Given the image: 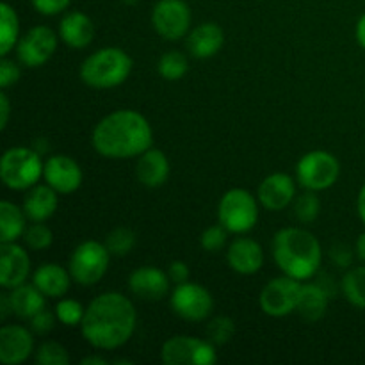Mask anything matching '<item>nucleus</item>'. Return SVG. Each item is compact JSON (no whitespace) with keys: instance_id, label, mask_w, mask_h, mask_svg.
<instances>
[{"instance_id":"obj_13","label":"nucleus","mask_w":365,"mask_h":365,"mask_svg":"<svg viewBox=\"0 0 365 365\" xmlns=\"http://www.w3.org/2000/svg\"><path fill=\"white\" fill-rule=\"evenodd\" d=\"M57 50L56 32L45 25L31 29L16 46L18 59L24 66L38 68L45 64Z\"/></svg>"},{"instance_id":"obj_40","label":"nucleus","mask_w":365,"mask_h":365,"mask_svg":"<svg viewBox=\"0 0 365 365\" xmlns=\"http://www.w3.org/2000/svg\"><path fill=\"white\" fill-rule=\"evenodd\" d=\"M53 324H56V317H53V314L48 312V310H41V312L36 314V316L31 319L32 330L39 335L48 334V331L53 328Z\"/></svg>"},{"instance_id":"obj_34","label":"nucleus","mask_w":365,"mask_h":365,"mask_svg":"<svg viewBox=\"0 0 365 365\" xmlns=\"http://www.w3.org/2000/svg\"><path fill=\"white\" fill-rule=\"evenodd\" d=\"M235 324L230 317H214L209 324H207V337L212 344L223 346L234 337Z\"/></svg>"},{"instance_id":"obj_36","label":"nucleus","mask_w":365,"mask_h":365,"mask_svg":"<svg viewBox=\"0 0 365 365\" xmlns=\"http://www.w3.org/2000/svg\"><path fill=\"white\" fill-rule=\"evenodd\" d=\"M56 316L64 327H78L86 316V309L75 299H61L56 305Z\"/></svg>"},{"instance_id":"obj_17","label":"nucleus","mask_w":365,"mask_h":365,"mask_svg":"<svg viewBox=\"0 0 365 365\" xmlns=\"http://www.w3.org/2000/svg\"><path fill=\"white\" fill-rule=\"evenodd\" d=\"M259 202L267 210H284L296 196V184L289 175L273 173L264 178L259 185Z\"/></svg>"},{"instance_id":"obj_16","label":"nucleus","mask_w":365,"mask_h":365,"mask_svg":"<svg viewBox=\"0 0 365 365\" xmlns=\"http://www.w3.org/2000/svg\"><path fill=\"white\" fill-rule=\"evenodd\" d=\"M34 351V339L20 324H6L0 330V362L6 365L24 364Z\"/></svg>"},{"instance_id":"obj_25","label":"nucleus","mask_w":365,"mask_h":365,"mask_svg":"<svg viewBox=\"0 0 365 365\" xmlns=\"http://www.w3.org/2000/svg\"><path fill=\"white\" fill-rule=\"evenodd\" d=\"M24 212L31 221H46L57 210V191L46 185H36L24 200Z\"/></svg>"},{"instance_id":"obj_42","label":"nucleus","mask_w":365,"mask_h":365,"mask_svg":"<svg viewBox=\"0 0 365 365\" xmlns=\"http://www.w3.org/2000/svg\"><path fill=\"white\" fill-rule=\"evenodd\" d=\"M9 113H11V106H9V98H7L6 93H0V128L7 127V121H9Z\"/></svg>"},{"instance_id":"obj_41","label":"nucleus","mask_w":365,"mask_h":365,"mask_svg":"<svg viewBox=\"0 0 365 365\" xmlns=\"http://www.w3.org/2000/svg\"><path fill=\"white\" fill-rule=\"evenodd\" d=\"M168 277H170V280L173 282V284L177 285L185 284V282L189 280L187 264L182 262V260H175V262H171L170 267H168Z\"/></svg>"},{"instance_id":"obj_14","label":"nucleus","mask_w":365,"mask_h":365,"mask_svg":"<svg viewBox=\"0 0 365 365\" xmlns=\"http://www.w3.org/2000/svg\"><path fill=\"white\" fill-rule=\"evenodd\" d=\"M82 170L71 157L53 155L45 163L43 178L59 195H71L82 184Z\"/></svg>"},{"instance_id":"obj_7","label":"nucleus","mask_w":365,"mask_h":365,"mask_svg":"<svg viewBox=\"0 0 365 365\" xmlns=\"http://www.w3.org/2000/svg\"><path fill=\"white\" fill-rule=\"evenodd\" d=\"M110 252L98 241H86L73 250L68 262L71 278L81 285H95L109 267Z\"/></svg>"},{"instance_id":"obj_29","label":"nucleus","mask_w":365,"mask_h":365,"mask_svg":"<svg viewBox=\"0 0 365 365\" xmlns=\"http://www.w3.org/2000/svg\"><path fill=\"white\" fill-rule=\"evenodd\" d=\"M342 292L351 305L365 310V267H355L344 274Z\"/></svg>"},{"instance_id":"obj_23","label":"nucleus","mask_w":365,"mask_h":365,"mask_svg":"<svg viewBox=\"0 0 365 365\" xmlns=\"http://www.w3.org/2000/svg\"><path fill=\"white\" fill-rule=\"evenodd\" d=\"M32 282L46 298H63L70 289L71 274L59 264H43L36 269Z\"/></svg>"},{"instance_id":"obj_39","label":"nucleus","mask_w":365,"mask_h":365,"mask_svg":"<svg viewBox=\"0 0 365 365\" xmlns=\"http://www.w3.org/2000/svg\"><path fill=\"white\" fill-rule=\"evenodd\" d=\"M31 2L38 13L46 14V16L63 13L70 6V0H31Z\"/></svg>"},{"instance_id":"obj_43","label":"nucleus","mask_w":365,"mask_h":365,"mask_svg":"<svg viewBox=\"0 0 365 365\" xmlns=\"http://www.w3.org/2000/svg\"><path fill=\"white\" fill-rule=\"evenodd\" d=\"M356 41L360 43V46L365 48V14L360 18L359 24H356Z\"/></svg>"},{"instance_id":"obj_15","label":"nucleus","mask_w":365,"mask_h":365,"mask_svg":"<svg viewBox=\"0 0 365 365\" xmlns=\"http://www.w3.org/2000/svg\"><path fill=\"white\" fill-rule=\"evenodd\" d=\"M31 273L29 253L16 242H2L0 246V285L14 289L25 284Z\"/></svg>"},{"instance_id":"obj_45","label":"nucleus","mask_w":365,"mask_h":365,"mask_svg":"<svg viewBox=\"0 0 365 365\" xmlns=\"http://www.w3.org/2000/svg\"><path fill=\"white\" fill-rule=\"evenodd\" d=\"M82 365H107V360L102 356H86L81 360Z\"/></svg>"},{"instance_id":"obj_32","label":"nucleus","mask_w":365,"mask_h":365,"mask_svg":"<svg viewBox=\"0 0 365 365\" xmlns=\"http://www.w3.org/2000/svg\"><path fill=\"white\" fill-rule=\"evenodd\" d=\"M36 362L39 365H66L70 362V356L59 342L46 341L36 349Z\"/></svg>"},{"instance_id":"obj_4","label":"nucleus","mask_w":365,"mask_h":365,"mask_svg":"<svg viewBox=\"0 0 365 365\" xmlns=\"http://www.w3.org/2000/svg\"><path fill=\"white\" fill-rule=\"evenodd\" d=\"M132 71V59L125 50L116 46L96 50L81 66L84 84L96 89H109L123 84Z\"/></svg>"},{"instance_id":"obj_31","label":"nucleus","mask_w":365,"mask_h":365,"mask_svg":"<svg viewBox=\"0 0 365 365\" xmlns=\"http://www.w3.org/2000/svg\"><path fill=\"white\" fill-rule=\"evenodd\" d=\"M106 246L110 252V255L123 257L127 253H130L135 246V234L130 228H114L113 232H109L106 239Z\"/></svg>"},{"instance_id":"obj_44","label":"nucleus","mask_w":365,"mask_h":365,"mask_svg":"<svg viewBox=\"0 0 365 365\" xmlns=\"http://www.w3.org/2000/svg\"><path fill=\"white\" fill-rule=\"evenodd\" d=\"M356 207H359L360 220H362L364 225H365V184H364V187L360 189V195H359V202H356Z\"/></svg>"},{"instance_id":"obj_5","label":"nucleus","mask_w":365,"mask_h":365,"mask_svg":"<svg viewBox=\"0 0 365 365\" xmlns=\"http://www.w3.org/2000/svg\"><path fill=\"white\" fill-rule=\"evenodd\" d=\"M45 164L41 163L39 152L25 146H14L2 155L0 177L6 187L13 191H25L34 187L41 178Z\"/></svg>"},{"instance_id":"obj_12","label":"nucleus","mask_w":365,"mask_h":365,"mask_svg":"<svg viewBox=\"0 0 365 365\" xmlns=\"http://www.w3.org/2000/svg\"><path fill=\"white\" fill-rule=\"evenodd\" d=\"M171 309L182 319L198 323L212 314L214 299L205 287L185 282V284L177 285L171 294Z\"/></svg>"},{"instance_id":"obj_1","label":"nucleus","mask_w":365,"mask_h":365,"mask_svg":"<svg viewBox=\"0 0 365 365\" xmlns=\"http://www.w3.org/2000/svg\"><path fill=\"white\" fill-rule=\"evenodd\" d=\"M134 305L120 292H106L93 299L81 323L82 335L96 349H116L127 344L135 330Z\"/></svg>"},{"instance_id":"obj_19","label":"nucleus","mask_w":365,"mask_h":365,"mask_svg":"<svg viewBox=\"0 0 365 365\" xmlns=\"http://www.w3.org/2000/svg\"><path fill=\"white\" fill-rule=\"evenodd\" d=\"M228 266L239 274H253L262 267L264 252L262 246L250 237H239L228 246Z\"/></svg>"},{"instance_id":"obj_38","label":"nucleus","mask_w":365,"mask_h":365,"mask_svg":"<svg viewBox=\"0 0 365 365\" xmlns=\"http://www.w3.org/2000/svg\"><path fill=\"white\" fill-rule=\"evenodd\" d=\"M20 81V68L14 64V61L2 57L0 61V88L7 89Z\"/></svg>"},{"instance_id":"obj_28","label":"nucleus","mask_w":365,"mask_h":365,"mask_svg":"<svg viewBox=\"0 0 365 365\" xmlns=\"http://www.w3.org/2000/svg\"><path fill=\"white\" fill-rule=\"evenodd\" d=\"M0 56L6 57L18 41V32H20V24H18V14L9 4L4 2L0 6Z\"/></svg>"},{"instance_id":"obj_46","label":"nucleus","mask_w":365,"mask_h":365,"mask_svg":"<svg viewBox=\"0 0 365 365\" xmlns=\"http://www.w3.org/2000/svg\"><path fill=\"white\" fill-rule=\"evenodd\" d=\"M356 255H359L360 260H364L365 262V232L360 235L359 241H356Z\"/></svg>"},{"instance_id":"obj_11","label":"nucleus","mask_w":365,"mask_h":365,"mask_svg":"<svg viewBox=\"0 0 365 365\" xmlns=\"http://www.w3.org/2000/svg\"><path fill=\"white\" fill-rule=\"evenodd\" d=\"M152 25L164 39L184 38L191 25V9L184 0H159L152 11Z\"/></svg>"},{"instance_id":"obj_24","label":"nucleus","mask_w":365,"mask_h":365,"mask_svg":"<svg viewBox=\"0 0 365 365\" xmlns=\"http://www.w3.org/2000/svg\"><path fill=\"white\" fill-rule=\"evenodd\" d=\"M11 305V312L16 314L21 319H32L36 314L45 310V298L46 296L36 287L34 284L27 285L21 284L18 287L11 289L7 294Z\"/></svg>"},{"instance_id":"obj_37","label":"nucleus","mask_w":365,"mask_h":365,"mask_svg":"<svg viewBox=\"0 0 365 365\" xmlns=\"http://www.w3.org/2000/svg\"><path fill=\"white\" fill-rule=\"evenodd\" d=\"M227 228L223 225H214V227H209L205 232L202 234V246L203 250L210 253H216L220 250L225 248L227 245Z\"/></svg>"},{"instance_id":"obj_2","label":"nucleus","mask_w":365,"mask_h":365,"mask_svg":"<svg viewBox=\"0 0 365 365\" xmlns=\"http://www.w3.org/2000/svg\"><path fill=\"white\" fill-rule=\"evenodd\" d=\"M93 146L109 159L139 157L152 148L153 134L148 120L138 110L120 109L107 114L93 130Z\"/></svg>"},{"instance_id":"obj_20","label":"nucleus","mask_w":365,"mask_h":365,"mask_svg":"<svg viewBox=\"0 0 365 365\" xmlns=\"http://www.w3.org/2000/svg\"><path fill=\"white\" fill-rule=\"evenodd\" d=\"M59 36L71 48H84L95 38V25L88 14L71 11L61 20Z\"/></svg>"},{"instance_id":"obj_21","label":"nucleus","mask_w":365,"mask_h":365,"mask_svg":"<svg viewBox=\"0 0 365 365\" xmlns=\"http://www.w3.org/2000/svg\"><path fill=\"white\" fill-rule=\"evenodd\" d=\"M223 41L225 34L220 25L207 21V24L198 25L187 36V50L196 59H209L220 52Z\"/></svg>"},{"instance_id":"obj_27","label":"nucleus","mask_w":365,"mask_h":365,"mask_svg":"<svg viewBox=\"0 0 365 365\" xmlns=\"http://www.w3.org/2000/svg\"><path fill=\"white\" fill-rule=\"evenodd\" d=\"M25 216L24 209L16 207L11 202L0 203V241L16 242V239L24 237L25 234Z\"/></svg>"},{"instance_id":"obj_3","label":"nucleus","mask_w":365,"mask_h":365,"mask_svg":"<svg viewBox=\"0 0 365 365\" xmlns=\"http://www.w3.org/2000/svg\"><path fill=\"white\" fill-rule=\"evenodd\" d=\"M273 257L287 277L309 280L319 269L323 252L314 234L302 228H284L274 235Z\"/></svg>"},{"instance_id":"obj_18","label":"nucleus","mask_w":365,"mask_h":365,"mask_svg":"<svg viewBox=\"0 0 365 365\" xmlns=\"http://www.w3.org/2000/svg\"><path fill=\"white\" fill-rule=\"evenodd\" d=\"M170 277L157 267H139L128 278V287L138 298L157 302L170 291Z\"/></svg>"},{"instance_id":"obj_6","label":"nucleus","mask_w":365,"mask_h":365,"mask_svg":"<svg viewBox=\"0 0 365 365\" xmlns=\"http://www.w3.org/2000/svg\"><path fill=\"white\" fill-rule=\"evenodd\" d=\"M220 223L232 234H245L257 225V200L246 189H230L223 195L217 209Z\"/></svg>"},{"instance_id":"obj_9","label":"nucleus","mask_w":365,"mask_h":365,"mask_svg":"<svg viewBox=\"0 0 365 365\" xmlns=\"http://www.w3.org/2000/svg\"><path fill=\"white\" fill-rule=\"evenodd\" d=\"M160 359L166 365H210L217 362L212 342L185 335H177L164 342Z\"/></svg>"},{"instance_id":"obj_33","label":"nucleus","mask_w":365,"mask_h":365,"mask_svg":"<svg viewBox=\"0 0 365 365\" xmlns=\"http://www.w3.org/2000/svg\"><path fill=\"white\" fill-rule=\"evenodd\" d=\"M53 241V235L50 232V228L46 225H43V221H34V225L25 228L24 234V242L31 250H36V252H41V250H46Z\"/></svg>"},{"instance_id":"obj_10","label":"nucleus","mask_w":365,"mask_h":365,"mask_svg":"<svg viewBox=\"0 0 365 365\" xmlns=\"http://www.w3.org/2000/svg\"><path fill=\"white\" fill-rule=\"evenodd\" d=\"M302 284L291 277H280L271 280L260 292V309L271 317H284L296 312Z\"/></svg>"},{"instance_id":"obj_30","label":"nucleus","mask_w":365,"mask_h":365,"mask_svg":"<svg viewBox=\"0 0 365 365\" xmlns=\"http://www.w3.org/2000/svg\"><path fill=\"white\" fill-rule=\"evenodd\" d=\"M187 57L178 50H171L160 57L157 70H159L160 77H164L166 81H178L187 73Z\"/></svg>"},{"instance_id":"obj_8","label":"nucleus","mask_w":365,"mask_h":365,"mask_svg":"<svg viewBox=\"0 0 365 365\" xmlns=\"http://www.w3.org/2000/svg\"><path fill=\"white\" fill-rule=\"evenodd\" d=\"M341 164L331 153L316 150L299 159L296 166V178L309 191H324L337 182Z\"/></svg>"},{"instance_id":"obj_22","label":"nucleus","mask_w":365,"mask_h":365,"mask_svg":"<svg viewBox=\"0 0 365 365\" xmlns=\"http://www.w3.org/2000/svg\"><path fill=\"white\" fill-rule=\"evenodd\" d=\"M135 175H138V180L146 187H159L168 180L170 160L160 150L148 148L139 155Z\"/></svg>"},{"instance_id":"obj_47","label":"nucleus","mask_w":365,"mask_h":365,"mask_svg":"<svg viewBox=\"0 0 365 365\" xmlns=\"http://www.w3.org/2000/svg\"><path fill=\"white\" fill-rule=\"evenodd\" d=\"M125 4H128V6H135V4L139 2V0H123Z\"/></svg>"},{"instance_id":"obj_35","label":"nucleus","mask_w":365,"mask_h":365,"mask_svg":"<svg viewBox=\"0 0 365 365\" xmlns=\"http://www.w3.org/2000/svg\"><path fill=\"white\" fill-rule=\"evenodd\" d=\"M316 191H309L305 195L298 196L294 202V216L298 217L302 223H312L321 210V202L316 195Z\"/></svg>"},{"instance_id":"obj_26","label":"nucleus","mask_w":365,"mask_h":365,"mask_svg":"<svg viewBox=\"0 0 365 365\" xmlns=\"http://www.w3.org/2000/svg\"><path fill=\"white\" fill-rule=\"evenodd\" d=\"M328 307V292L317 284L302 285L296 312L309 323H316L324 316Z\"/></svg>"}]
</instances>
